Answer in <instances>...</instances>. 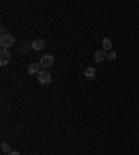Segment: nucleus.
Segmentation results:
<instances>
[{
	"mask_svg": "<svg viewBox=\"0 0 139 155\" xmlns=\"http://www.w3.org/2000/svg\"><path fill=\"white\" fill-rule=\"evenodd\" d=\"M1 33H3V35H6V28H4V26H1Z\"/></svg>",
	"mask_w": 139,
	"mask_h": 155,
	"instance_id": "nucleus-13",
	"label": "nucleus"
},
{
	"mask_svg": "<svg viewBox=\"0 0 139 155\" xmlns=\"http://www.w3.org/2000/svg\"><path fill=\"white\" fill-rule=\"evenodd\" d=\"M14 43H15L14 36L8 35V33L1 35V37H0V46H1V49H10V47L14 46Z\"/></svg>",
	"mask_w": 139,
	"mask_h": 155,
	"instance_id": "nucleus-1",
	"label": "nucleus"
},
{
	"mask_svg": "<svg viewBox=\"0 0 139 155\" xmlns=\"http://www.w3.org/2000/svg\"><path fill=\"white\" fill-rule=\"evenodd\" d=\"M53 64H54V57L51 56V54H46V56H43L42 58H40V61H39V65H40L43 69H46V71H47L49 68H51Z\"/></svg>",
	"mask_w": 139,
	"mask_h": 155,
	"instance_id": "nucleus-2",
	"label": "nucleus"
},
{
	"mask_svg": "<svg viewBox=\"0 0 139 155\" xmlns=\"http://www.w3.org/2000/svg\"><path fill=\"white\" fill-rule=\"evenodd\" d=\"M115 57H117L115 51H108V53H107V58H108V60H115Z\"/></svg>",
	"mask_w": 139,
	"mask_h": 155,
	"instance_id": "nucleus-11",
	"label": "nucleus"
},
{
	"mask_svg": "<svg viewBox=\"0 0 139 155\" xmlns=\"http://www.w3.org/2000/svg\"><path fill=\"white\" fill-rule=\"evenodd\" d=\"M38 82L39 83H42V85H49L51 82V75L49 71H46V69H43V71H40L38 74Z\"/></svg>",
	"mask_w": 139,
	"mask_h": 155,
	"instance_id": "nucleus-3",
	"label": "nucleus"
},
{
	"mask_svg": "<svg viewBox=\"0 0 139 155\" xmlns=\"http://www.w3.org/2000/svg\"><path fill=\"white\" fill-rule=\"evenodd\" d=\"M83 75H85V78H86V79H89V81H93V79H95V76H96V69L92 68V67H89V68L85 69Z\"/></svg>",
	"mask_w": 139,
	"mask_h": 155,
	"instance_id": "nucleus-8",
	"label": "nucleus"
},
{
	"mask_svg": "<svg viewBox=\"0 0 139 155\" xmlns=\"http://www.w3.org/2000/svg\"><path fill=\"white\" fill-rule=\"evenodd\" d=\"M44 44H46V42H44L43 39H35V40H32L31 47H32L33 50L39 51V50H42V49L44 47Z\"/></svg>",
	"mask_w": 139,
	"mask_h": 155,
	"instance_id": "nucleus-5",
	"label": "nucleus"
},
{
	"mask_svg": "<svg viewBox=\"0 0 139 155\" xmlns=\"http://www.w3.org/2000/svg\"><path fill=\"white\" fill-rule=\"evenodd\" d=\"M101 46H103V50H104L106 53H108L113 44H111V40H110L108 37H104V39H103V42H101Z\"/></svg>",
	"mask_w": 139,
	"mask_h": 155,
	"instance_id": "nucleus-9",
	"label": "nucleus"
},
{
	"mask_svg": "<svg viewBox=\"0 0 139 155\" xmlns=\"http://www.w3.org/2000/svg\"><path fill=\"white\" fill-rule=\"evenodd\" d=\"M1 151L6 152V154H8V152H10V144L8 143H1Z\"/></svg>",
	"mask_w": 139,
	"mask_h": 155,
	"instance_id": "nucleus-10",
	"label": "nucleus"
},
{
	"mask_svg": "<svg viewBox=\"0 0 139 155\" xmlns=\"http://www.w3.org/2000/svg\"><path fill=\"white\" fill-rule=\"evenodd\" d=\"M28 72L31 75H33V74L38 75L39 72H40V65H39L38 62H31V64L28 65Z\"/></svg>",
	"mask_w": 139,
	"mask_h": 155,
	"instance_id": "nucleus-6",
	"label": "nucleus"
},
{
	"mask_svg": "<svg viewBox=\"0 0 139 155\" xmlns=\"http://www.w3.org/2000/svg\"><path fill=\"white\" fill-rule=\"evenodd\" d=\"M106 58H107V53H106L104 50H99V51L95 53V61L96 62H103Z\"/></svg>",
	"mask_w": 139,
	"mask_h": 155,
	"instance_id": "nucleus-7",
	"label": "nucleus"
},
{
	"mask_svg": "<svg viewBox=\"0 0 139 155\" xmlns=\"http://www.w3.org/2000/svg\"><path fill=\"white\" fill-rule=\"evenodd\" d=\"M7 155H21V154H19L18 151H10V152H8Z\"/></svg>",
	"mask_w": 139,
	"mask_h": 155,
	"instance_id": "nucleus-12",
	"label": "nucleus"
},
{
	"mask_svg": "<svg viewBox=\"0 0 139 155\" xmlns=\"http://www.w3.org/2000/svg\"><path fill=\"white\" fill-rule=\"evenodd\" d=\"M0 57H1V60H0V65L1 67H4V65H7L10 62V53H8L7 49L0 50Z\"/></svg>",
	"mask_w": 139,
	"mask_h": 155,
	"instance_id": "nucleus-4",
	"label": "nucleus"
}]
</instances>
